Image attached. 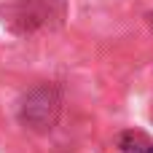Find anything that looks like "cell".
Masks as SVG:
<instances>
[{"label":"cell","instance_id":"2","mask_svg":"<svg viewBox=\"0 0 153 153\" xmlns=\"http://www.w3.org/2000/svg\"><path fill=\"white\" fill-rule=\"evenodd\" d=\"M151 153H153V148H151Z\"/></svg>","mask_w":153,"mask_h":153},{"label":"cell","instance_id":"1","mask_svg":"<svg viewBox=\"0 0 153 153\" xmlns=\"http://www.w3.org/2000/svg\"><path fill=\"white\" fill-rule=\"evenodd\" d=\"M118 145H121V151H126V153H145V151L153 148L151 143L145 140V134H140V132H126V134H121Z\"/></svg>","mask_w":153,"mask_h":153}]
</instances>
